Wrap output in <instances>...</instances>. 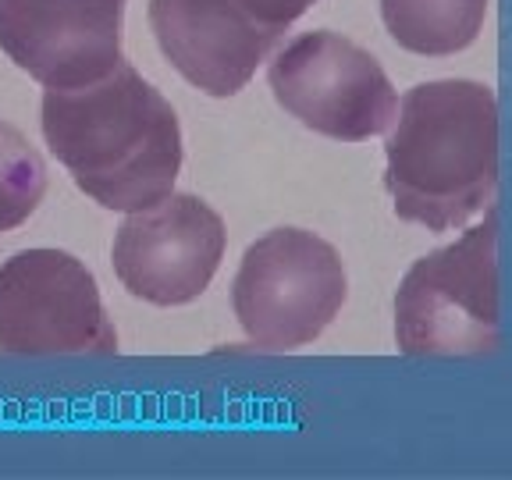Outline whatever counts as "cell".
I'll list each match as a JSON object with an SVG mask.
<instances>
[{
  "label": "cell",
  "mask_w": 512,
  "mask_h": 480,
  "mask_svg": "<svg viewBox=\"0 0 512 480\" xmlns=\"http://www.w3.org/2000/svg\"><path fill=\"white\" fill-rule=\"evenodd\" d=\"M488 0H381V18L399 47L424 57L466 50L484 29Z\"/></svg>",
  "instance_id": "obj_10"
},
{
  "label": "cell",
  "mask_w": 512,
  "mask_h": 480,
  "mask_svg": "<svg viewBox=\"0 0 512 480\" xmlns=\"http://www.w3.org/2000/svg\"><path fill=\"white\" fill-rule=\"evenodd\" d=\"M345 267L331 242L303 228H274L246 249L232 310L260 349H299L324 335L345 303Z\"/></svg>",
  "instance_id": "obj_4"
},
{
  "label": "cell",
  "mask_w": 512,
  "mask_h": 480,
  "mask_svg": "<svg viewBox=\"0 0 512 480\" xmlns=\"http://www.w3.org/2000/svg\"><path fill=\"white\" fill-rule=\"evenodd\" d=\"M125 0H0V50L47 89L86 86L121 61Z\"/></svg>",
  "instance_id": "obj_8"
},
{
  "label": "cell",
  "mask_w": 512,
  "mask_h": 480,
  "mask_svg": "<svg viewBox=\"0 0 512 480\" xmlns=\"http://www.w3.org/2000/svg\"><path fill=\"white\" fill-rule=\"evenodd\" d=\"M47 196V164L40 150L0 118V232H15Z\"/></svg>",
  "instance_id": "obj_11"
},
{
  "label": "cell",
  "mask_w": 512,
  "mask_h": 480,
  "mask_svg": "<svg viewBox=\"0 0 512 480\" xmlns=\"http://www.w3.org/2000/svg\"><path fill=\"white\" fill-rule=\"evenodd\" d=\"M43 139L89 200L143 210L175 189L182 128L175 107L132 64L104 79L43 93Z\"/></svg>",
  "instance_id": "obj_1"
},
{
  "label": "cell",
  "mask_w": 512,
  "mask_h": 480,
  "mask_svg": "<svg viewBox=\"0 0 512 480\" xmlns=\"http://www.w3.org/2000/svg\"><path fill=\"white\" fill-rule=\"evenodd\" d=\"M498 214L452 246L420 256L395 292V338L406 356H480L498 328Z\"/></svg>",
  "instance_id": "obj_3"
},
{
  "label": "cell",
  "mask_w": 512,
  "mask_h": 480,
  "mask_svg": "<svg viewBox=\"0 0 512 480\" xmlns=\"http://www.w3.org/2000/svg\"><path fill=\"white\" fill-rule=\"evenodd\" d=\"M0 352H118L96 278L64 249H22L0 264Z\"/></svg>",
  "instance_id": "obj_6"
},
{
  "label": "cell",
  "mask_w": 512,
  "mask_h": 480,
  "mask_svg": "<svg viewBox=\"0 0 512 480\" xmlns=\"http://www.w3.org/2000/svg\"><path fill=\"white\" fill-rule=\"evenodd\" d=\"M267 82L296 121L342 143L381 136L395 121L399 96L374 54L338 32H303L278 50Z\"/></svg>",
  "instance_id": "obj_5"
},
{
  "label": "cell",
  "mask_w": 512,
  "mask_h": 480,
  "mask_svg": "<svg viewBox=\"0 0 512 480\" xmlns=\"http://www.w3.org/2000/svg\"><path fill=\"white\" fill-rule=\"evenodd\" d=\"M150 29L160 54L207 96H235L274 50L235 0H150Z\"/></svg>",
  "instance_id": "obj_9"
},
{
  "label": "cell",
  "mask_w": 512,
  "mask_h": 480,
  "mask_svg": "<svg viewBox=\"0 0 512 480\" xmlns=\"http://www.w3.org/2000/svg\"><path fill=\"white\" fill-rule=\"evenodd\" d=\"M235 4H239L260 29L271 32L274 40H281V32L292 22H299L317 0H235Z\"/></svg>",
  "instance_id": "obj_12"
},
{
  "label": "cell",
  "mask_w": 512,
  "mask_h": 480,
  "mask_svg": "<svg viewBox=\"0 0 512 480\" xmlns=\"http://www.w3.org/2000/svg\"><path fill=\"white\" fill-rule=\"evenodd\" d=\"M402 221L427 232L463 228L488 207L498 185V104L491 86L473 79L420 82L402 96L399 125L384 143Z\"/></svg>",
  "instance_id": "obj_2"
},
{
  "label": "cell",
  "mask_w": 512,
  "mask_h": 480,
  "mask_svg": "<svg viewBox=\"0 0 512 480\" xmlns=\"http://www.w3.org/2000/svg\"><path fill=\"white\" fill-rule=\"evenodd\" d=\"M224 221L192 192L132 210L114 235V274L128 296L153 306L200 299L224 260Z\"/></svg>",
  "instance_id": "obj_7"
}]
</instances>
